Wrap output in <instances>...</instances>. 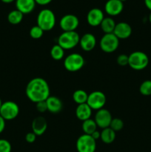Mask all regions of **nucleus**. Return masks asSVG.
Instances as JSON below:
<instances>
[{
  "instance_id": "1",
  "label": "nucleus",
  "mask_w": 151,
  "mask_h": 152,
  "mask_svg": "<svg viewBox=\"0 0 151 152\" xmlns=\"http://www.w3.org/2000/svg\"><path fill=\"white\" fill-rule=\"evenodd\" d=\"M50 87L44 79L35 77L28 83L25 88L26 96L34 103L45 101L50 96Z\"/></svg>"
},
{
  "instance_id": "2",
  "label": "nucleus",
  "mask_w": 151,
  "mask_h": 152,
  "mask_svg": "<svg viewBox=\"0 0 151 152\" xmlns=\"http://www.w3.org/2000/svg\"><path fill=\"white\" fill-rule=\"evenodd\" d=\"M37 25L44 31H50L56 25V16L50 9H43L38 13L36 19Z\"/></svg>"
},
{
  "instance_id": "3",
  "label": "nucleus",
  "mask_w": 151,
  "mask_h": 152,
  "mask_svg": "<svg viewBox=\"0 0 151 152\" xmlns=\"http://www.w3.org/2000/svg\"><path fill=\"white\" fill-rule=\"evenodd\" d=\"M80 37L76 31H63L58 38V43L64 50H70L79 44Z\"/></svg>"
},
{
  "instance_id": "4",
  "label": "nucleus",
  "mask_w": 151,
  "mask_h": 152,
  "mask_svg": "<svg viewBox=\"0 0 151 152\" xmlns=\"http://www.w3.org/2000/svg\"><path fill=\"white\" fill-rule=\"evenodd\" d=\"M149 57L142 51H134L129 55L128 65L133 70L141 71L147 67Z\"/></svg>"
},
{
  "instance_id": "5",
  "label": "nucleus",
  "mask_w": 151,
  "mask_h": 152,
  "mask_svg": "<svg viewBox=\"0 0 151 152\" xmlns=\"http://www.w3.org/2000/svg\"><path fill=\"white\" fill-rule=\"evenodd\" d=\"M84 57L78 53H70L64 60V66L67 71L70 72H76L84 65Z\"/></svg>"
},
{
  "instance_id": "6",
  "label": "nucleus",
  "mask_w": 151,
  "mask_h": 152,
  "mask_svg": "<svg viewBox=\"0 0 151 152\" xmlns=\"http://www.w3.org/2000/svg\"><path fill=\"white\" fill-rule=\"evenodd\" d=\"M96 140L91 135L81 134L77 139L76 147L78 152H95L96 149Z\"/></svg>"
},
{
  "instance_id": "7",
  "label": "nucleus",
  "mask_w": 151,
  "mask_h": 152,
  "mask_svg": "<svg viewBox=\"0 0 151 152\" xmlns=\"http://www.w3.org/2000/svg\"><path fill=\"white\" fill-rule=\"evenodd\" d=\"M19 114V107L13 101H6L2 102L0 108V116L5 120H13L18 117Z\"/></svg>"
},
{
  "instance_id": "8",
  "label": "nucleus",
  "mask_w": 151,
  "mask_h": 152,
  "mask_svg": "<svg viewBox=\"0 0 151 152\" xmlns=\"http://www.w3.org/2000/svg\"><path fill=\"white\" fill-rule=\"evenodd\" d=\"M119 45V39L113 34H105L100 40V48L105 53L115 51Z\"/></svg>"
},
{
  "instance_id": "9",
  "label": "nucleus",
  "mask_w": 151,
  "mask_h": 152,
  "mask_svg": "<svg viewBox=\"0 0 151 152\" xmlns=\"http://www.w3.org/2000/svg\"><path fill=\"white\" fill-rule=\"evenodd\" d=\"M107 98L105 94L99 91H95L88 94L87 104L92 110H100L104 108L106 104Z\"/></svg>"
},
{
  "instance_id": "10",
  "label": "nucleus",
  "mask_w": 151,
  "mask_h": 152,
  "mask_svg": "<svg viewBox=\"0 0 151 152\" xmlns=\"http://www.w3.org/2000/svg\"><path fill=\"white\" fill-rule=\"evenodd\" d=\"M79 25V20L76 15L66 14L61 18L59 26L63 31H76Z\"/></svg>"
},
{
  "instance_id": "11",
  "label": "nucleus",
  "mask_w": 151,
  "mask_h": 152,
  "mask_svg": "<svg viewBox=\"0 0 151 152\" xmlns=\"http://www.w3.org/2000/svg\"><path fill=\"white\" fill-rule=\"evenodd\" d=\"M113 120L111 113L105 108H102L100 110H98L97 112L95 115L94 120L96 122L97 127L100 129H104L106 128L110 127L111 121Z\"/></svg>"
},
{
  "instance_id": "12",
  "label": "nucleus",
  "mask_w": 151,
  "mask_h": 152,
  "mask_svg": "<svg viewBox=\"0 0 151 152\" xmlns=\"http://www.w3.org/2000/svg\"><path fill=\"white\" fill-rule=\"evenodd\" d=\"M105 16L101 9L95 7L89 10L87 15V23L92 27L100 26L101 23L103 21Z\"/></svg>"
},
{
  "instance_id": "13",
  "label": "nucleus",
  "mask_w": 151,
  "mask_h": 152,
  "mask_svg": "<svg viewBox=\"0 0 151 152\" xmlns=\"http://www.w3.org/2000/svg\"><path fill=\"white\" fill-rule=\"evenodd\" d=\"M124 9V4L119 0H108L105 5V10L107 14L110 16L119 15Z\"/></svg>"
},
{
  "instance_id": "14",
  "label": "nucleus",
  "mask_w": 151,
  "mask_h": 152,
  "mask_svg": "<svg viewBox=\"0 0 151 152\" xmlns=\"http://www.w3.org/2000/svg\"><path fill=\"white\" fill-rule=\"evenodd\" d=\"M113 34L118 39H125L129 38L132 34L131 26L127 22H118L115 25Z\"/></svg>"
},
{
  "instance_id": "15",
  "label": "nucleus",
  "mask_w": 151,
  "mask_h": 152,
  "mask_svg": "<svg viewBox=\"0 0 151 152\" xmlns=\"http://www.w3.org/2000/svg\"><path fill=\"white\" fill-rule=\"evenodd\" d=\"M79 45L81 48L84 51H90L93 50L96 45V39L93 34L87 33L80 37Z\"/></svg>"
},
{
  "instance_id": "16",
  "label": "nucleus",
  "mask_w": 151,
  "mask_h": 152,
  "mask_svg": "<svg viewBox=\"0 0 151 152\" xmlns=\"http://www.w3.org/2000/svg\"><path fill=\"white\" fill-rule=\"evenodd\" d=\"M32 132L36 136H41L47 129V122L43 117H37L33 119L31 124Z\"/></svg>"
},
{
  "instance_id": "17",
  "label": "nucleus",
  "mask_w": 151,
  "mask_h": 152,
  "mask_svg": "<svg viewBox=\"0 0 151 152\" xmlns=\"http://www.w3.org/2000/svg\"><path fill=\"white\" fill-rule=\"evenodd\" d=\"M35 0H16V10L23 14L30 13L36 7Z\"/></svg>"
},
{
  "instance_id": "18",
  "label": "nucleus",
  "mask_w": 151,
  "mask_h": 152,
  "mask_svg": "<svg viewBox=\"0 0 151 152\" xmlns=\"http://www.w3.org/2000/svg\"><path fill=\"white\" fill-rule=\"evenodd\" d=\"M46 104H47V111H50L52 114H57L62 110L63 104L62 100L57 96H50L46 99Z\"/></svg>"
},
{
  "instance_id": "19",
  "label": "nucleus",
  "mask_w": 151,
  "mask_h": 152,
  "mask_svg": "<svg viewBox=\"0 0 151 152\" xmlns=\"http://www.w3.org/2000/svg\"><path fill=\"white\" fill-rule=\"evenodd\" d=\"M92 115V109L87 103L80 104L76 108V116L81 121L90 119Z\"/></svg>"
},
{
  "instance_id": "20",
  "label": "nucleus",
  "mask_w": 151,
  "mask_h": 152,
  "mask_svg": "<svg viewBox=\"0 0 151 152\" xmlns=\"http://www.w3.org/2000/svg\"><path fill=\"white\" fill-rule=\"evenodd\" d=\"M115 133L113 129L108 127L106 129H102L101 132L100 139L102 140V142L105 144H110L114 142L115 139Z\"/></svg>"
},
{
  "instance_id": "21",
  "label": "nucleus",
  "mask_w": 151,
  "mask_h": 152,
  "mask_svg": "<svg viewBox=\"0 0 151 152\" xmlns=\"http://www.w3.org/2000/svg\"><path fill=\"white\" fill-rule=\"evenodd\" d=\"M116 23L112 17H105L101 23L100 27L105 34H113Z\"/></svg>"
},
{
  "instance_id": "22",
  "label": "nucleus",
  "mask_w": 151,
  "mask_h": 152,
  "mask_svg": "<svg viewBox=\"0 0 151 152\" xmlns=\"http://www.w3.org/2000/svg\"><path fill=\"white\" fill-rule=\"evenodd\" d=\"M81 128L84 132V134L88 135H91L94 132L97 130V125H96V122L93 119H88L87 120L83 121L82 125H81Z\"/></svg>"
},
{
  "instance_id": "23",
  "label": "nucleus",
  "mask_w": 151,
  "mask_h": 152,
  "mask_svg": "<svg viewBox=\"0 0 151 152\" xmlns=\"http://www.w3.org/2000/svg\"><path fill=\"white\" fill-rule=\"evenodd\" d=\"M87 97H88L87 93L82 89H78L73 94V99L78 105L87 103Z\"/></svg>"
},
{
  "instance_id": "24",
  "label": "nucleus",
  "mask_w": 151,
  "mask_h": 152,
  "mask_svg": "<svg viewBox=\"0 0 151 152\" xmlns=\"http://www.w3.org/2000/svg\"><path fill=\"white\" fill-rule=\"evenodd\" d=\"M24 17V14L18 10H13L7 15V21L11 25H19Z\"/></svg>"
},
{
  "instance_id": "25",
  "label": "nucleus",
  "mask_w": 151,
  "mask_h": 152,
  "mask_svg": "<svg viewBox=\"0 0 151 152\" xmlns=\"http://www.w3.org/2000/svg\"><path fill=\"white\" fill-rule=\"evenodd\" d=\"M50 56L54 60H62L65 56V50L58 44L54 45L50 50Z\"/></svg>"
},
{
  "instance_id": "26",
  "label": "nucleus",
  "mask_w": 151,
  "mask_h": 152,
  "mask_svg": "<svg viewBox=\"0 0 151 152\" xmlns=\"http://www.w3.org/2000/svg\"><path fill=\"white\" fill-rule=\"evenodd\" d=\"M139 91L143 96H150L151 95V80H145L139 87Z\"/></svg>"
},
{
  "instance_id": "27",
  "label": "nucleus",
  "mask_w": 151,
  "mask_h": 152,
  "mask_svg": "<svg viewBox=\"0 0 151 152\" xmlns=\"http://www.w3.org/2000/svg\"><path fill=\"white\" fill-rule=\"evenodd\" d=\"M44 32V31L36 25L35 26H33L30 28V36L31 38L34 39H38L42 37Z\"/></svg>"
},
{
  "instance_id": "28",
  "label": "nucleus",
  "mask_w": 151,
  "mask_h": 152,
  "mask_svg": "<svg viewBox=\"0 0 151 152\" xmlns=\"http://www.w3.org/2000/svg\"><path fill=\"white\" fill-rule=\"evenodd\" d=\"M110 128L115 132H120L124 128V122L120 118H113L110 125Z\"/></svg>"
},
{
  "instance_id": "29",
  "label": "nucleus",
  "mask_w": 151,
  "mask_h": 152,
  "mask_svg": "<svg viewBox=\"0 0 151 152\" xmlns=\"http://www.w3.org/2000/svg\"><path fill=\"white\" fill-rule=\"evenodd\" d=\"M12 146L8 140L0 139V152H11Z\"/></svg>"
},
{
  "instance_id": "30",
  "label": "nucleus",
  "mask_w": 151,
  "mask_h": 152,
  "mask_svg": "<svg viewBox=\"0 0 151 152\" xmlns=\"http://www.w3.org/2000/svg\"><path fill=\"white\" fill-rule=\"evenodd\" d=\"M116 62L120 66H126V65H128L129 56H127L126 54L118 55L116 59Z\"/></svg>"
},
{
  "instance_id": "31",
  "label": "nucleus",
  "mask_w": 151,
  "mask_h": 152,
  "mask_svg": "<svg viewBox=\"0 0 151 152\" xmlns=\"http://www.w3.org/2000/svg\"><path fill=\"white\" fill-rule=\"evenodd\" d=\"M36 104V109L38 112L40 113H44L46 111H47V104H46V100L45 101H41V102H37Z\"/></svg>"
},
{
  "instance_id": "32",
  "label": "nucleus",
  "mask_w": 151,
  "mask_h": 152,
  "mask_svg": "<svg viewBox=\"0 0 151 152\" xmlns=\"http://www.w3.org/2000/svg\"><path fill=\"white\" fill-rule=\"evenodd\" d=\"M36 135L33 133V132H29L25 136V140L28 143H33L36 140Z\"/></svg>"
},
{
  "instance_id": "33",
  "label": "nucleus",
  "mask_w": 151,
  "mask_h": 152,
  "mask_svg": "<svg viewBox=\"0 0 151 152\" xmlns=\"http://www.w3.org/2000/svg\"><path fill=\"white\" fill-rule=\"evenodd\" d=\"M5 121L6 120L1 116H0V134L2 133L5 129Z\"/></svg>"
},
{
  "instance_id": "34",
  "label": "nucleus",
  "mask_w": 151,
  "mask_h": 152,
  "mask_svg": "<svg viewBox=\"0 0 151 152\" xmlns=\"http://www.w3.org/2000/svg\"><path fill=\"white\" fill-rule=\"evenodd\" d=\"M53 0H35L36 3L39 5H47V4H50Z\"/></svg>"
},
{
  "instance_id": "35",
  "label": "nucleus",
  "mask_w": 151,
  "mask_h": 152,
  "mask_svg": "<svg viewBox=\"0 0 151 152\" xmlns=\"http://www.w3.org/2000/svg\"><path fill=\"white\" fill-rule=\"evenodd\" d=\"M91 136H92V137L95 140H97L98 139H99V138H100L101 132H99V131L96 130V132H94L93 134H92Z\"/></svg>"
},
{
  "instance_id": "36",
  "label": "nucleus",
  "mask_w": 151,
  "mask_h": 152,
  "mask_svg": "<svg viewBox=\"0 0 151 152\" xmlns=\"http://www.w3.org/2000/svg\"><path fill=\"white\" fill-rule=\"evenodd\" d=\"M144 4L147 8L151 11V0H144Z\"/></svg>"
},
{
  "instance_id": "37",
  "label": "nucleus",
  "mask_w": 151,
  "mask_h": 152,
  "mask_svg": "<svg viewBox=\"0 0 151 152\" xmlns=\"http://www.w3.org/2000/svg\"><path fill=\"white\" fill-rule=\"evenodd\" d=\"M2 2L4 3H6V4H9V3H11L13 2V1H14L15 0H1Z\"/></svg>"
},
{
  "instance_id": "38",
  "label": "nucleus",
  "mask_w": 151,
  "mask_h": 152,
  "mask_svg": "<svg viewBox=\"0 0 151 152\" xmlns=\"http://www.w3.org/2000/svg\"><path fill=\"white\" fill-rule=\"evenodd\" d=\"M148 19H149V22H150V24H151V12H150V13L149 17H148Z\"/></svg>"
},
{
  "instance_id": "39",
  "label": "nucleus",
  "mask_w": 151,
  "mask_h": 152,
  "mask_svg": "<svg viewBox=\"0 0 151 152\" xmlns=\"http://www.w3.org/2000/svg\"><path fill=\"white\" fill-rule=\"evenodd\" d=\"M1 104H2V102H1V98H0V108H1Z\"/></svg>"
},
{
  "instance_id": "40",
  "label": "nucleus",
  "mask_w": 151,
  "mask_h": 152,
  "mask_svg": "<svg viewBox=\"0 0 151 152\" xmlns=\"http://www.w3.org/2000/svg\"><path fill=\"white\" fill-rule=\"evenodd\" d=\"M119 1H122V2H124V1H127V0H119Z\"/></svg>"
}]
</instances>
